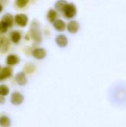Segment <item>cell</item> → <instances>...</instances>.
Instances as JSON below:
<instances>
[{
  "mask_svg": "<svg viewBox=\"0 0 126 127\" xmlns=\"http://www.w3.org/2000/svg\"><path fill=\"white\" fill-rule=\"evenodd\" d=\"M56 42L60 48H65L68 45V39L65 35H58L56 38Z\"/></svg>",
  "mask_w": 126,
  "mask_h": 127,
  "instance_id": "52a82bcc",
  "label": "cell"
},
{
  "mask_svg": "<svg viewBox=\"0 0 126 127\" xmlns=\"http://www.w3.org/2000/svg\"><path fill=\"white\" fill-rule=\"evenodd\" d=\"M10 37H11V40L14 43H18L20 39H21V34L19 31H14L11 33L10 34Z\"/></svg>",
  "mask_w": 126,
  "mask_h": 127,
  "instance_id": "2e32d148",
  "label": "cell"
},
{
  "mask_svg": "<svg viewBox=\"0 0 126 127\" xmlns=\"http://www.w3.org/2000/svg\"><path fill=\"white\" fill-rule=\"evenodd\" d=\"M10 43L4 37H0V51L5 52L9 48Z\"/></svg>",
  "mask_w": 126,
  "mask_h": 127,
  "instance_id": "8fae6325",
  "label": "cell"
},
{
  "mask_svg": "<svg viewBox=\"0 0 126 127\" xmlns=\"http://www.w3.org/2000/svg\"><path fill=\"white\" fill-rule=\"evenodd\" d=\"M8 93H9V89L7 88V86L4 85L0 86V95L1 96H6L8 95Z\"/></svg>",
  "mask_w": 126,
  "mask_h": 127,
  "instance_id": "ac0fdd59",
  "label": "cell"
},
{
  "mask_svg": "<svg viewBox=\"0 0 126 127\" xmlns=\"http://www.w3.org/2000/svg\"><path fill=\"white\" fill-rule=\"evenodd\" d=\"M57 13L55 10L53 9H50L48 10V13H47V19L50 22H54L57 19Z\"/></svg>",
  "mask_w": 126,
  "mask_h": 127,
  "instance_id": "4fadbf2b",
  "label": "cell"
},
{
  "mask_svg": "<svg viewBox=\"0 0 126 127\" xmlns=\"http://www.w3.org/2000/svg\"><path fill=\"white\" fill-rule=\"evenodd\" d=\"M67 29L68 31L71 33H76L79 29V25L78 23V22L73 20L68 22V25H67Z\"/></svg>",
  "mask_w": 126,
  "mask_h": 127,
  "instance_id": "277c9868",
  "label": "cell"
},
{
  "mask_svg": "<svg viewBox=\"0 0 126 127\" xmlns=\"http://www.w3.org/2000/svg\"><path fill=\"white\" fill-rule=\"evenodd\" d=\"M30 34L32 38L36 42L40 43L42 41V35L40 31V28L38 22L34 20L30 26Z\"/></svg>",
  "mask_w": 126,
  "mask_h": 127,
  "instance_id": "6da1fadb",
  "label": "cell"
},
{
  "mask_svg": "<svg viewBox=\"0 0 126 127\" xmlns=\"http://www.w3.org/2000/svg\"><path fill=\"white\" fill-rule=\"evenodd\" d=\"M53 27L58 31H63L66 28V24L62 19H56L53 22Z\"/></svg>",
  "mask_w": 126,
  "mask_h": 127,
  "instance_id": "9c48e42d",
  "label": "cell"
},
{
  "mask_svg": "<svg viewBox=\"0 0 126 127\" xmlns=\"http://www.w3.org/2000/svg\"><path fill=\"white\" fill-rule=\"evenodd\" d=\"M15 80L17 82L18 84L21 85V86H24L27 83V80L26 78V76L25 74V73L23 72H20V73H18L15 77Z\"/></svg>",
  "mask_w": 126,
  "mask_h": 127,
  "instance_id": "ba28073f",
  "label": "cell"
},
{
  "mask_svg": "<svg viewBox=\"0 0 126 127\" xmlns=\"http://www.w3.org/2000/svg\"><path fill=\"white\" fill-rule=\"evenodd\" d=\"M63 15L67 19H72L74 18L76 14V7L74 5V4L72 3H68L66 7H65L63 10Z\"/></svg>",
  "mask_w": 126,
  "mask_h": 127,
  "instance_id": "7a4b0ae2",
  "label": "cell"
},
{
  "mask_svg": "<svg viewBox=\"0 0 126 127\" xmlns=\"http://www.w3.org/2000/svg\"><path fill=\"white\" fill-rule=\"evenodd\" d=\"M0 72H1V67H0Z\"/></svg>",
  "mask_w": 126,
  "mask_h": 127,
  "instance_id": "603a6c76",
  "label": "cell"
},
{
  "mask_svg": "<svg viewBox=\"0 0 126 127\" xmlns=\"http://www.w3.org/2000/svg\"><path fill=\"white\" fill-rule=\"evenodd\" d=\"M2 9H3V7H2V5H1V4H0V13L2 11Z\"/></svg>",
  "mask_w": 126,
  "mask_h": 127,
  "instance_id": "7402d4cb",
  "label": "cell"
},
{
  "mask_svg": "<svg viewBox=\"0 0 126 127\" xmlns=\"http://www.w3.org/2000/svg\"><path fill=\"white\" fill-rule=\"evenodd\" d=\"M11 75H12V70H11V68H10L8 67L4 68L2 69V71L0 72V81L11 77Z\"/></svg>",
  "mask_w": 126,
  "mask_h": 127,
  "instance_id": "30bf717a",
  "label": "cell"
},
{
  "mask_svg": "<svg viewBox=\"0 0 126 127\" xmlns=\"http://www.w3.org/2000/svg\"><path fill=\"white\" fill-rule=\"evenodd\" d=\"M11 103L13 105H19L23 102V96L19 92H13L11 95Z\"/></svg>",
  "mask_w": 126,
  "mask_h": 127,
  "instance_id": "5b68a950",
  "label": "cell"
},
{
  "mask_svg": "<svg viewBox=\"0 0 126 127\" xmlns=\"http://www.w3.org/2000/svg\"><path fill=\"white\" fill-rule=\"evenodd\" d=\"M19 62V57L16 55H13V54L9 55L7 58V63L9 65H14L17 64Z\"/></svg>",
  "mask_w": 126,
  "mask_h": 127,
  "instance_id": "9a60e30c",
  "label": "cell"
},
{
  "mask_svg": "<svg viewBox=\"0 0 126 127\" xmlns=\"http://www.w3.org/2000/svg\"><path fill=\"white\" fill-rule=\"evenodd\" d=\"M14 19H15L16 23L18 25L21 26V27L26 26L27 24V22H28L27 16L25 14H23V13H19V14L16 15Z\"/></svg>",
  "mask_w": 126,
  "mask_h": 127,
  "instance_id": "3957f363",
  "label": "cell"
},
{
  "mask_svg": "<svg viewBox=\"0 0 126 127\" xmlns=\"http://www.w3.org/2000/svg\"><path fill=\"white\" fill-rule=\"evenodd\" d=\"M1 21L4 22L8 27H11L13 23V16L10 13H6L2 16Z\"/></svg>",
  "mask_w": 126,
  "mask_h": 127,
  "instance_id": "7c38bea8",
  "label": "cell"
},
{
  "mask_svg": "<svg viewBox=\"0 0 126 127\" xmlns=\"http://www.w3.org/2000/svg\"><path fill=\"white\" fill-rule=\"evenodd\" d=\"M10 125V121L7 116H1L0 118V126L1 127H9Z\"/></svg>",
  "mask_w": 126,
  "mask_h": 127,
  "instance_id": "e0dca14e",
  "label": "cell"
},
{
  "mask_svg": "<svg viewBox=\"0 0 126 127\" xmlns=\"http://www.w3.org/2000/svg\"><path fill=\"white\" fill-rule=\"evenodd\" d=\"M7 28H8V26L4 22L1 21L0 22V33H6L7 31Z\"/></svg>",
  "mask_w": 126,
  "mask_h": 127,
  "instance_id": "ffe728a7",
  "label": "cell"
},
{
  "mask_svg": "<svg viewBox=\"0 0 126 127\" xmlns=\"http://www.w3.org/2000/svg\"><path fill=\"white\" fill-rule=\"evenodd\" d=\"M67 4H68V2L65 0H58L55 4V8L57 11L63 12Z\"/></svg>",
  "mask_w": 126,
  "mask_h": 127,
  "instance_id": "5bb4252c",
  "label": "cell"
},
{
  "mask_svg": "<svg viewBox=\"0 0 126 127\" xmlns=\"http://www.w3.org/2000/svg\"><path fill=\"white\" fill-rule=\"evenodd\" d=\"M4 102V96H1L0 95V104L1 103H3Z\"/></svg>",
  "mask_w": 126,
  "mask_h": 127,
  "instance_id": "44dd1931",
  "label": "cell"
},
{
  "mask_svg": "<svg viewBox=\"0 0 126 127\" xmlns=\"http://www.w3.org/2000/svg\"><path fill=\"white\" fill-rule=\"evenodd\" d=\"M29 2V0H16V5L20 7V8H22L24 7H25L27 3Z\"/></svg>",
  "mask_w": 126,
  "mask_h": 127,
  "instance_id": "d6986e66",
  "label": "cell"
},
{
  "mask_svg": "<svg viewBox=\"0 0 126 127\" xmlns=\"http://www.w3.org/2000/svg\"><path fill=\"white\" fill-rule=\"evenodd\" d=\"M33 56L37 60H42L46 57V51L44 48H36L33 51Z\"/></svg>",
  "mask_w": 126,
  "mask_h": 127,
  "instance_id": "8992f818",
  "label": "cell"
}]
</instances>
